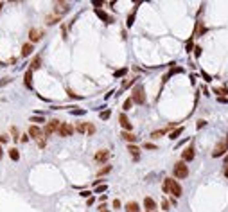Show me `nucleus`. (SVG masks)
Here are the masks:
<instances>
[{"mask_svg":"<svg viewBox=\"0 0 228 212\" xmlns=\"http://www.w3.org/2000/svg\"><path fill=\"white\" fill-rule=\"evenodd\" d=\"M162 191H164V194L174 196L176 200L183 194V189H181L180 181L174 180V178H164V181H162Z\"/></svg>","mask_w":228,"mask_h":212,"instance_id":"f257e3e1","label":"nucleus"},{"mask_svg":"<svg viewBox=\"0 0 228 212\" xmlns=\"http://www.w3.org/2000/svg\"><path fill=\"white\" fill-rule=\"evenodd\" d=\"M173 174H174L176 180H185L187 176H189V165H187V162L178 160L176 164L173 165Z\"/></svg>","mask_w":228,"mask_h":212,"instance_id":"f03ea898","label":"nucleus"},{"mask_svg":"<svg viewBox=\"0 0 228 212\" xmlns=\"http://www.w3.org/2000/svg\"><path fill=\"white\" fill-rule=\"evenodd\" d=\"M131 99L135 104H145V92L142 85H135L131 90Z\"/></svg>","mask_w":228,"mask_h":212,"instance_id":"7ed1b4c3","label":"nucleus"},{"mask_svg":"<svg viewBox=\"0 0 228 212\" xmlns=\"http://www.w3.org/2000/svg\"><path fill=\"white\" fill-rule=\"evenodd\" d=\"M59 126H61V122H59L58 119H51V120L45 124V129H43L45 137H51L54 131H59Z\"/></svg>","mask_w":228,"mask_h":212,"instance_id":"20e7f679","label":"nucleus"},{"mask_svg":"<svg viewBox=\"0 0 228 212\" xmlns=\"http://www.w3.org/2000/svg\"><path fill=\"white\" fill-rule=\"evenodd\" d=\"M226 153H228V148H226V144H225V140H221V142H218L216 144V148H214V151H212V157L214 158H225L226 157Z\"/></svg>","mask_w":228,"mask_h":212,"instance_id":"39448f33","label":"nucleus"},{"mask_svg":"<svg viewBox=\"0 0 228 212\" xmlns=\"http://www.w3.org/2000/svg\"><path fill=\"white\" fill-rule=\"evenodd\" d=\"M194 157H196V148H194V144H189V146L181 151V160L189 164V162L194 160Z\"/></svg>","mask_w":228,"mask_h":212,"instance_id":"423d86ee","label":"nucleus"},{"mask_svg":"<svg viewBox=\"0 0 228 212\" xmlns=\"http://www.w3.org/2000/svg\"><path fill=\"white\" fill-rule=\"evenodd\" d=\"M54 14H58V16H63L65 13H68L70 11V4L68 2H54Z\"/></svg>","mask_w":228,"mask_h":212,"instance_id":"0eeeda50","label":"nucleus"},{"mask_svg":"<svg viewBox=\"0 0 228 212\" xmlns=\"http://www.w3.org/2000/svg\"><path fill=\"white\" fill-rule=\"evenodd\" d=\"M29 137L34 138L36 142H38V140H42V138H47V137H45V133H43V129L40 126H36V124H32V126L29 128Z\"/></svg>","mask_w":228,"mask_h":212,"instance_id":"6e6552de","label":"nucleus"},{"mask_svg":"<svg viewBox=\"0 0 228 212\" xmlns=\"http://www.w3.org/2000/svg\"><path fill=\"white\" fill-rule=\"evenodd\" d=\"M108 158H110V149H99V151H95V155H93V160H95L97 164H104Z\"/></svg>","mask_w":228,"mask_h":212,"instance_id":"1a4fd4ad","label":"nucleus"},{"mask_svg":"<svg viewBox=\"0 0 228 212\" xmlns=\"http://www.w3.org/2000/svg\"><path fill=\"white\" fill-rule=\"evenodd\" d=\"M119 122H120V126H122V131H131V129H133V124L129 122V119H128V115H126L124 112L119 115Z\"/></svg>","mask_w":228,"mask_h":212,"instance_id":"9d476101","label":"nucleus"},{"mask_svg":"<svg viewBox=\"0 0 228 212\" xmlns=\"http://www.w3.org/2000/svg\"><path fill=\"white\" fill-rule=\"evenodd\" d=\"M59 137H70L74 133V126H70L68 122H61V126H59Z\"/></svg>","mask_w":228,"mask_h":212,"instance_id":"9b49d317","label":"nucleus"},{"mask_svg":"<svg viewBox=\"0 0 228 212\" xmlns=\"http://www.w3.org/2000/svg\"><path fill=\"white\" fill-rule=\"evenodd\" d=\"M144 209H145V212H155L156 209H158V205H156V202L151 196H145L144 198Z\"/></svg>","mask_w":228,"mask_h":212,"instance_id":"f8f14e48","label":"nucleus"},{"mask_svg":"<svg viewBox=\"0 0 228 212\" xmlns=\"http://www.w3.org/2000/svg\"><path fill=\"white\" fill-rule=\"evenodd\" d=\"M42 38H43L42 29H31V31H29V40H31V43L42 42Z\"/></svg>","mask_w":228,"mask_h":212,"instance_id":"ddd939ff","label":"nucleus"},{"mask_svg":"<svg viewBox=\"0 0 228 212\" xmlns=\"http://www.w3.org/2000/svg\"><path fill=\"white\" fill-rule=\"evenodd\" d=\"M93 13H95V14H97V16H99V18H101V20H103L104 23H113V18H112V16H110V14H108L106 11L101 9V7L93 9Z\"/></svg>","mask_w":228,"mask_h":212,"instance_id":"4468645a","label":"nucleus"},{"mask_svg":"<svg viewBox=\"0 0 228 212\" xmlns=\"http://www.w3.org/2000/svg\"><path fill=\"white\" fill-rule=\"evenodd\" d=\"M120 137H122V140H126L128 144H135L136 140H138V137L133 135L131 131H122V133H120Z\"/></svg>","mask_w":228,"mask_h":212,"instance_id":"2eb2a0df","label":"nucleus"},{"mask_svg":"<svg viewBox=\"0 0 228 212\" xmlns=\"http://www.w3.org/2000/svg\"><path fill=\"white\" fill-rule=\"evenodd\" d=\"M128 151L131 153L133 160H138V158H140V148H138L136 144H128Z\"/></svg>","mask_w":228,"mask_h":212,"instance_id":"dca6fc26","label":"nucleus"},{"mask_svg":"<svg viewBox=\"0 0 228 212\" xmlns=\"http://www.w3.org/2000/svg\"><path fill=\"white\" fill-rule=\"evenodd\" d=\"M32 51H34L32 43H23V45H22V58H27V56H31Z\"/></svg>","mask_w":228,"mask_h":212,"instance_id":"f3484780","label":"nucleus"},{"mask_svg":"<svg viewBox=\"0 0 228 212\" xmlns=\"http://www.w3.org/2000/svg\"><path fill=\"white\" fill-rule=\"evenodd\" d=\"M136 7H138V4H135V7H133V11L128 14V20H126V25L128 27H131L133 23H135V14H136Z\"/></svg>","mask_w":228,"mask_h":212,"instance_id":"a211bd4d","label":"nucleus"},{"mask_svg":"<svg viewBox=\"0 0 228 212\" xmlns=\"http://www.w3.org/2000/svg\"><path fill=\"white\" fill-rule=\"evenodd\" d=\"M183 129H185L183 126H178V128H174V129H173V131L169 133V138H171V140H176V138L180 137L181 133H183Z\"/></svg>","mask_w":228,"mask_h":212,"instance_id":"6ab92c4d","label":"nucleus"},{"mask_svg":"<svg viewBox=\"0 0 228 212\" xmlns=\"http://www.w3.org/2000/svg\"><path fill=\"white\" fill-rule=\"evenodd\" d=\"M58 22H61V16H58V14H49V16L45 18V23H47V25H56Z\"/></svg>","mask_w":228,"mask_h":212,"instance_id":"aec40b11","label":"nucleus"},{"mask_svg":"<svg viewBox=\"0 0 228 212\" xmlns=\"http://www.w3.org/2000/svg\"><path fill=\"white\" fill-rule=\"evenodd\" d=\"M108 173H112V165H110V164H104V167H101V169L97 171V178H103Z\"/></svg>","mask_w":228,"mask_h":212,"instance_id":"412c9836","label":"nucleus"},{"mask_svg":"<svg viewBox=\"0 0 228 212\" xmlns=\"http://www.w3.org/2000/svg\"><path fill=\"white\" fill-rule=\"evenodd\" d=\"M194 47H196V45H194V36H190V38L185 42V52L187 54L194 52Z\"/></svg>","mask_w":228,"mask_h":212,"instance_id":"4be33fe9","label":"nucleus"},{"mask_svg":"<svg viewBox=\"0 0 228 212\" xmlns=\"http://www.w3.org/2000/svg\"><path fill=\"white\" fill-rule=\"evenodd\" d=\"M212 92H214L218 97H228V88H226V86H221V88H218V86H216Z\"/></svg>","mask_w":228,"mask_h":212,"instance_id":"5701e85b","label":"nucleus"},{"mask_svg":"<svg viewBox=\"0 0 228 212\" xmlns=\"http://www.w3.org/2000/svg\"><path fill=\"white\" fill-rule=\"evenodd\" d=\"M23 81H25V86L31 90V88H32V70H27V72H25V75H23Z\"/></svg>","mask_w":228,"mask_h":212,"instance_id":"b1692460","label":"nucleus"},{"mask_svg":"<svg viewBox=\"0 0 228 212\" xmlns=\"http://www.w3.org/2000/svg\"><path fill=\"white\" fill-rule=\"evenodd\" d=\"M126 212H138L140 209H138V203L136 202H129V203H126Z\"/></svg>","mask_w":228,"mask_h":212,"instance_id":"393cba45","label":"nucleus"},{"mask_svg":"<svg viewBox=\"0 0 228 212\" xmlns=\"http://www.w3.org/2000/svg\"><path fill=\"white\" fill-rule=\"evenodd\" d=\"M9 158L13 160V162H18V160H20V153H18V149L16 148L9 149Z\"/></svg>","mask_w":228,"mask_h":212,"instance_id":"a878e982","label":"nucleus"},{"mask_svg":"<svg viewBox=\"0 0 228 212\" xmlns=\"http://www.w3.org/2000/svg\"><path fill=\"white\" fill-rule=\"evenodd\" d=\"M75 131H79L81 135H84V133L88 131V122H77V126H75Z\"/></svg>","mask_w":228,"mask_h":212,"instance_id":"bb28decb","label":"nucleus"},{"mask_svg":"<svg viewBox=\"0 0 228 212\" xmlns=\"http://www.w3.org/2000/svg\"><path fill=\"white\" fill-rule=\"evenodd\" d=\"M136 83V77H133V79H126L124 83H122V86H120V90H128L129 86H133Z\"/></svg>","mask_w":228,"mask_h":212,"instance_id":"cd10ccee","label":"nucleus"},{"mask_svg":"<svg viewBox=\"0 0 228 212\" xmlns=\"http://www.w3.org/2000/svg\"><path fill=\"white\" fill-rule=\"evenodd\" d=\"M40 63H42V58H40V56H34V58H32V63H31V70L40 68Z\"/></svg>","mask_w":228,"mask_h":212,"instance_id":"c85d7f7f","label":"nucleus"},{"mask_svg":"<svg viewBox=\"0 0 228 212\" xmlns=\"http://www.w3.org/2000/svg\"><path fill=\"white\" fill-rule=\"evenodd\" d=\"M133 104H135V103H133V99H131V97H128V99L124 101V104H122V108H124V113L128 112V110H131V106H133Z\"/></svg>","mask_w":228,"mask_h":212,"instance_id":"c756f323","label":"nucleus"},{"mask_svg":"<svg viewBox=\"0 0 228 212\" xmlns=\"http://www.w3.org/2000/svg\"><path fill=\"white\" fill-rule=\"evenodd\" d=\"M171 209V202H169V198H164L162 200V210H169Z\"/></svg>","mask_w":228,"mask_h":212,"instance_id":"7c9ffc66","label":"nucleus"},{"mask_svg":"<svg viewBox=\"0 0 228 212\" xmlns=\"http://www.w3.org/2000/svg\"><path fill=\"white\" fill-rule=\"evenodd\" d=\"M126 74H128V68H126V67H124V68H119V70H115V77H122V75H126Z\"/></svg>","mask_w":228,"mask_h":212,"instance_id":"2f4dec72","label":"nucleus"},{"mask_svg":"<svg viewBox=\"0 0 228 212\" xmlns=\"http://www.w3.org/2000/svg\"><path fill=\"white\" fill-rule=\"evenodd\" d=\"M110 115H112V112H110V110H104V112H101V113H99V117H101L103 120H108V119H110Z\"/></svg>","mask_w":228,"mask_h":212,"instance_id":"473e14b6","label":"nucleus"},{"mask_svg":"<svg viewBox=\"0 0 228 212\" xmlns=\"http://www.w3.org/2000/svg\"><path fill=\"white\" fill-rule=\"evenodd\" d=\"M205 126H207V120L205 119H199L196 122V129H201V128H205Z\"/></svg>","mask_w":228,"mask_h":212,"instance_id":"72a5a7b5","label":"nucleus"},{"mask_svg":"<svg viewBox=\"0 0 228 212\" xmlns=\"http://www.w3.org/2000/svg\"><path fill=\"white\" fill-rule=\"evenodd\" d=\"M201 54H203V49H201L199 45H196V47H194V56H196V58H201Z\"/></svg>","mask_w":228,"mask_h":212,"instance_id":"f704fd0d","label":"nucleus"},{"mask_svg":"<svg viewBox=\"0 0 228 212\" xmlns=\"http://www.w3.org/2000/svg\"><path fill=\"white\" fill-rule=\"evenodd\" d=\"M108 189V185H99V187H95V194H101Z\"/></svg>","mask_w":228,"mask_h":212,"instance_id":"c9c22d12","label":"nucleus"},{"mask_svg":"<svg viewBox=\"0 0 228 212\" xmlns=\"http://www.w3.org/2000/svg\"><path fill=\"white\" fill-rule=\"evenodd\" d=\"M95 133V126H93L92 122H88V131H86V135H93Z\"/></svg>","mask_w":228,"mask_h":212,"instance_id":"e433bc0d","label":"nucleus"},{"mask_svg":"<svg viewBox=\"0 0 228 212\" xmlns=\"http://www.w3.org/2000/svg\"><path fill=\"white\" fill-rule=\"evenodd\" d=\"M31 122H45V119H43L42 115H40V117L34 115V117H31Z\"/></svg>","mask_w":228,"mask_h":212,"instance_id":"4c0bfd02","label":"nucleus"},{"mask_svg":"<svg viewBox=\"0 0 228 212\" xmlns=\"http://www.w3.org/2000/svg\"><path fill=\"white\" fill-rule=\"evenodd\" d=\"M201 77H203V79L207 81V83H210V81H212V77H210V75H208L207 72H205V70H201Z\"/></svg>","mask_w":228,"mask_h":212,"instance_id":"58836bf2","label":"nucleus"},{"mask_svg":"<svg viewBox=\"0 0 228 212\" xmlns=\"http://www.w3.org/2000/svg\"><path fill=\"white\" fill-rule=\"evenodd\" d=\"M112 205H113V209H117V210H119V209L122 207V203H120V200H117V198L113 200V203H112Z\"/></svg>","mask_w":228,"mask_h":212,"instance_id":"ea45409f","label":"nucleus"},{"mask_svg":"<svg viewBox=\"0 0 228 212\" xmlns=\"http://www.w3.org/2000/svg\"><path fill=\"white\" fill-rule=\"evenodd\" d=\"M86 112L84 110H79V108H75V110H72V115H84Z\"/></svg>","mask_w":228,"mask_h":212,"instance_id":"a19ab883","label":"nucleus"},{"mask_svg":"<svg viewBox=\"0 0 228 212\" xmlns=\"http://www.w3.org/2000/svg\"><path fill=\"white\" fill-rule=\"evenodd\" d=\"M144 148H145V149H153V151H155V149H156V146L153 144V142H145V144H144Z\"/></svg>","mask_w":228,"mask_h":212,"instance_id":"79ce46f5","label":"nucleus"},{"mask_svg":"<svg viewBox=\"0 0 228 212\" xmlns=\"http://www.w3.org/2000/svg\"><path fill=\"white\" fill-rule=\"evenodd\" d=\"M11 131H13V138H14V140H20V137H18V129H16V128H11Z\"/></svg>","mask_w":228,"mask_h":212,"instance_id":"37998d69","label":"nucleus"},{"mask_svg":"<svg viewBox=\"0 0 228 212\" xmlns=\"http://www.w3.org/2000/svg\"><path fill=\"white\" fill-rule=\"evenodd\" d=\"M13 79L11 77H2V81H0V86H4V85H7V83H11Z\"/></svg>","mask_w":228,"mask_h":212,"instance_id":"c03bdc74","label":"nucleus"},{"mask_svg":"<svg viewBox=\"0 0 228 212\" xmlns=\"http://www.w3.org/2000/svg\"><path fill=\"white\" fill-rule=\"evenodd\" d=\"M29 138H31V137H29V133H27V135L23 133V135H22V137H20V142H27Z\"/></svg>","mask_w":228,"mask_h":212,"instance_id":"a18cd8bd","label":"nucleus"},{"mask_svg":"<svg viewBox=\"0 0 228 212\" xmlns=\"http://www.w3.org/2000/svg\"><path fill=\"white\" fill-rule=\"evenodd\" d=\"M45 144H47V138H42V140H38V146H40V148H45Z\"/></svg>","mask_w":228,"mask_h":212,"instance_id":"49530a36","label":"nucleus"},{"mask_svg":"<svg viewBox=\"0 0 228 212\" xmlns=\"http://www.w3.org/2000/svg\"><path fill=\"white\" fill-rule=\"evenodd\" d=\"M81 196L83 198H90V191H81Z\"/></svg>","mask_w":228,"mask_h":212,"instance_id":"de8ad7c7","label":"nucleus"},{"mask_svg":"<svg viewBox=\"0 0 228 212\" xmlns=\"http://www.w3.org/2000/svg\"><path fill=\"white\" fill-rule=\"evenodd\" d=\"M169 202H171V205H176V198H174V196H171V198H169Z\"/></svg>","mask_w":228,"mask_h":212,"instance_id":"09e8293b","label":"nucleus"},{"mask_svg":"<svg viewBox=\"0 0 228 212\" xmlns=\"http://www.w3.org/2000/svg\"><path fill=\"white\" fill-rule=\"evenodd\" d=\"M223 174H225V178H228V165H225V169H223Z\"/></svg>","mask_w":228,"mask_h":212,"instance_id":"8fccbe9b","label":"nucleus"},{"mask_svg":"<svg viewBox=\"0 0 228 212\" xmlns=\"http://www.w3.org/2000/svg\"><path fill=\"white\" fill-rule=\"evenodd\" d=\"M0 142H7V137L6 135H0Z\"/></svg>","mask_w":228,"mask_h":212,"instance_id":"3c124183","label":"nucleus"},{"mask_svg":"<svg viewBox=\"0 0 228 212\" xmlns=\"http://www.w3.org/2000/svg\"><path fill=\"white\" fill-rule=\"evenodd\" d=\"M203 96H210V92H208V88H203Z\"/></svg>","mask_w":228,"mask_h":212,"instance_id":"603ef678","label":"nucleus"},{"mask_svg":"<svg viewBox=\"0 0 228 212\" xmlns=\"http://www.w3.org/2000/svg\"><path fill=\"white\" fill-rule=\"evenodd\" d=\"M93 202H95V198H88V202L86 203H88V205H93Z\"/></svg>","mask_w":228,"mask_h":212,"instance_id":"864d4df0","label":"nucleus"},{"mask_svg":"<svg viewBox=\"0 0 228 212\" xmlns=\"http://www.w3.org/2000/svg\"><path fill=\"white\" fill-rule=\"evenodd\" d=\"M4 157V149H2V146H0V158Z\"/></svg>","mask_w":228,"mask_h":212,"instance_id":"5fc2aeb1","label":"nucleus"},{"mask_svg":"<svg viewBox=\"0 0 228 212\" xmlns=\"http://www.w3.org/2000/svg\"><path fill=\"white\" fill-rule=\"evenodd\" d=\"M225 165H228V153H226V157H225Z\"/></svg>","mask_w":228,"mask_h":212,"instance_id":"6e6d98bb","label":"nucleus"},{"mask_svg":"<svg viewBox=\"0 0 228 212\" xmlns=\"http://www.w3.org/2000/svg\"><path fill=\"white\" fill-rule=\"evenodd\" d=\"M225 144H226V148H228V135L225 137Z\"/></svg>","mask_w":228,"mask_h":212,"instance_id":"4d7b16f0","label":"nucleus"},{"mask_svg":"<svg viewBox=\"0 0 228 212\" xmlns=\"http://www.w3.org/2000/svg\"><path fill=\"white\" fill-rule=\"evenodd\" d=\"M2 7H4V2H0V9H2Z\"/></svg>","mask_w":228,"mask_h":212,"instance_id":"13d9d810","label":"nucleus"},{"mask_svg":"<svg viewBox=\"0 0 228 212\" xmlns=\"http://www.w3.org/2000/svg\"><path fill=\"white\" fill-rule=\"evenodd\" d=\"M103 212H110V210H108V209H106V210H103Z\"/></svg>","mask_w":228,"mask_h":212,"instance_id":"bf43d9fd","label":"nucleus"}]
</instances>
